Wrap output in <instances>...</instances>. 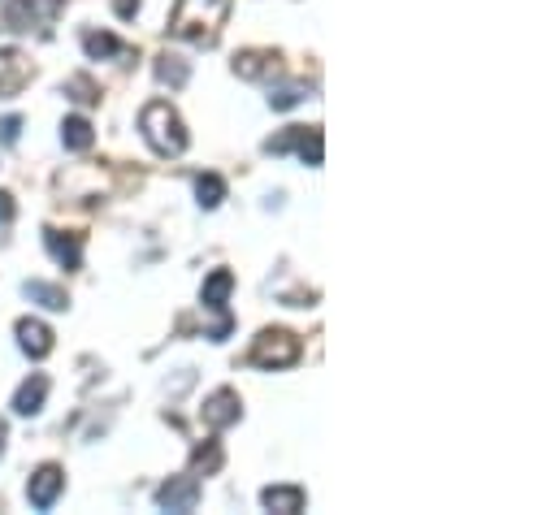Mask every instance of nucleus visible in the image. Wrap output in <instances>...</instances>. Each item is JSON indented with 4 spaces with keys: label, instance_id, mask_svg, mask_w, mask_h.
<instances>
[{
    "label": "nucleus",
    "instance_id": "obj_1",
    "mask_svg": "<svg viewBox=\"0 0 559 515\" xmlns=\"http://www.w3.org/2000/svg\"><path fill=\"white\" fill-rule=\"evenodd\" d=\"M226 18H230V0H178L174 18H169V35L195 48H213Z\"/></svg>",
    "mask_w": 559,
    "mask_h": 515
},
{
    "label": "nucleus",
    "instance_id": "obj_2",
    "mask_svg": "<svg viewBox=\"0 0 559 515\" xmlns=\"http://www.w3.org/2000/svg\"><path fill=\"white\" fill-rule=\"evenodd\" d=\"M139 130H143V139H148V148L156 156H182V152H187V126H182V117H178L174 104H165V100L143 104Z\"/></svg>",
    "mask_w": 559,
    "mask_h": 515
},
{
    "label": "nucleus",
    "instance_id": "obj_3",
    "mask_svg": "<svg viewBox=\"0 0 559 515\" xmlns=\"http://www.w3.org/2000/svg\"><path fill=\"white\" fill-rule=\"evenodd\" d=\"M299 338L291 334V329H260L252 351H247V364L256 368H269V373H278V368H291L299 364Z\"/></svg>",
    "mask_w": 559,
    "mask_h": 515
},
{
    "label": "nucleus",
    "instance_id": "obj_4",
    "mask_svg": "<svg viewBox=\"0 0 559 515\" xmlns=\"http://www.w3.org/2000/svg\"><path fill=\"white\" fill-rule=\"evenodd\" d=\"M65 0H9L5 5V26L18 35H48L52 22L61 18Z\"/></svg>",
    "mask_w": 559,
    "mask_h": 515
},
{
    "label": "nucleus",
    "instance_id": "obj_5",
    "mask_svg": "<svg viewBox=\"0 0 559 515\" xmlns=\"http://www.w3.org/2000/svg\"><path fill=\"white\" fill-rule=\"evenodd\" d=\"M299 148V161H304L308 169H317L325 161V135H321V126H291L282 139H269L265 143V152L273 156H282V152H291Z\"/></svg>",
    "mask_w": 559,
    "mask_h": 515
},
{
    "label": "nucleus",
    "instance_id": "obj_6",
    "mask_svg": "<svg viewBox=\"0 0 559 515\" xmlns=\"http://www.w3.org/2000/svg\"><path fill=\"white\" fill-rule=\"evenodd\" d=\"M230 290H234V273H230V269H217V273L204 282V290H200V303H204L208 312H217V325L208 329V338H213V342L230 338V329H234L230 312H226V299H230Z\"/></svg>",
    "mask_w": 559,
    "mask_h": 515
},
{
    "label": "nucleus",
    "instance_id": "obj_7",
    "mask_svg": "<svg viewBox=\"0 0 559 515\" xmlns=\"http://www.w3.org/2000/svg\"><path fill=\"white\" fill-rule=\"evenodd\" d=\"M200 416H204V425L213 429V433H221V429H230V425H239V416H243V399H239V390H213L204 399V407H200Z\"/></svg>",
    "mask_w": 559,
    "mask_h": 515
},
{
    "label": "nucleus",
    "instance_id": "obj_8",
    "mask_svg": "<svg viewBox=\"0 0 559 515\" xmlns=\"http://www.w3.org/2000/svg\"><path fill=\"white\" fill-rule=\"evenodd\" d=\"M156 507L161 511H195L200 507V477H169L161 490H156Z\"/></svg>",
    "mask_w": 559,
    "mask_h": 515
},
{
    "label": "nucleus",
    "instance_id": "obj_9",
    "mask_svg": "<svg viewBox=\"0 0 559 515\" xmlns=\"http://www.w3.org/2000/svg\"><path fill=\"white\" fill-rule=\"evenodd\" d=\"M61 490H65V472L57 468V464H44L31 477V485H26V498H31V507L35 511H48L52 503L61 498Z\"/></svg>",
    "mask_w": 559,
    "mask_h": 515
},
{
    "label": "nucleus",
    "instance_id": "obj_10",
    "mask_svg": "<svg viewBox=\"0 0 559 515\" xmlns=\"http://www.w3.org/2000/svg\"><path fill=\"white\" fill-rule=\"evenodd\" d=\"M44 243H48V252L52 260L61 264L65 273H74V269H83V234H65V230H44Z\"/></svg>",
    "mask_w": 559,
    "mask_h": 515
},
{
    "label": "nucleus",
    "instance_id": "obj_11",
    "mask_svg": "<svg viewBox=\"0 0 559 515\" xmlns=\"http://www.w3.org/2000/svg\"><path fill=\"white\" fill-rule=\"evenodd\" d=\"M282 65H278V52H269V48H247L234 57V74L247 78V83H260V78H273Z\"/></svg>",
    "mask_w": 559,
    "mask_h": 515
},
{
    "label": "nucleus",
    "instance_id": "obj_12",
    "mask_svg": "<svg viewBox=\"0 0 559 515\" xmlns=\"http://www.w3.org/2000/svg\"><path fill=\"white\" fill-rule=\"evenodd\" d=\"M26 83H31V61H26L22 52L5 48L0 52V96H18Z\"/></svg>",
    "mask_w": 559,
    "mask_h": 515
},
{
    "label": "nucleus",
    "instance_id": "obj_13",
    "mask_svg": "<svg viewBox=\"0 0 559 515\" xmlns=\"http://www.w3.org/2000/svg\"><path fill=\"white\" fill-rule=\"evenodd\" d=\"M44 399H48V377L35 373V377L22 381L18 394H13V412H18V416H39V412H44Z\"/></svg>",
    "mask_w": 559,
    "mask_h": 515
},
{
    "label": "nucleus",
    "instance_id": "obj_14",
    "mask_svg": "<svg viewBox=\"0 0 559 515\" xmlns=\"http://www.w3.org/2000/svg\"><path fill=\"white\" fill-rule=\"evenodd\" d=\"M18 347L31 355V360H44L52 351V329L44 321H31V316H22L18 321Z\"/></svg>",
    "mask_w": 559,
    "mask_h": 515
},
{
    "label": "nucleus",
    "instance_id": "obj_15",
    "mask_svg": "<svg viewBox=\"0 0 559 515\" xmlns=\"http://www.w3.org/2000/svg\"><path fill=\"white\" fill-rule=\"evenodd\" d=\"M83 52L91 61H109V57H126L130 48L109 31H83Z\"/></svg>",
    "mask_w": 559,
    "mask_h": 515
},
{
    "label": "nucleus",
    "instance_id": "obj_16",
    "mask_svg": "<svg viewBox=\"0 0 559 515\" xmlns=\"http://www.w3.org/2000/svg\"><path fill=\"white\" fill-rule=\"evenodd\" d=\"M260 503H265L269 511L295 515V511H304V490H299V485H269V490L260 494Z\"/></svg>",
    "mask_w": 559,
    "mask_h": 515
},
{
    "label": "nucleus",
    "instance_id": "obj_17",
    "mask_svg": "<svg viewBox=\"0 0 559 515\" xmlns=\"http://www.w3.org/2000/svg\"><path fill=\"white\" fill-rule=\"evenodd\" d=\"M26 299L39 303V308H48V312H65L70 308V295H65L61 286H52V282H26Z\"/></svg>",
    "mask_w": 559,
    "mask_h": 515
},
{
    "label": "nucleus",
    "instance_id": "obj_18",
    "mask_svg": "<svg viewBox=\"0 0 559 515\" xmlns=\"http://www.w3.org/2000/svg\"><path fill=\"white\" fill-rule=\"evenodd\" d=\"M61 143L70 152H87L91 143H96V130H91L87 117H65L61 122Z\"/></svg>",
    "mask_w": 559,
    "mask_h": 515
},
{
    "label": "nucleus",
    "instance_id": "obj_19",
    "mask_svg": "<svg viewBox=\"0 0 559 515\" xmlns=\"http://www.w3.org/2000/svg\"><path fill=\"white\" fill-rule=\"evenodd\" d=\"M156 78L161 83H169V87H187V78H191V65L182 61V57H156Z\"/></svg>",
    "mask_w": 559,
    "mask_h": 515
},
{
    "label": "nucleus",
    "instance_id": "obj_20",
    "mask_svg": "<svg viewBox=\"0 0 559 515\" xmlns=\"http://www.w3.org/2000/svg\"><path fill=\"white\" fill-rule=\"evenodd\" d=\"M195 195H200V208H217L221 200H226V182H221L217 174H200L195 178Z\"/></svg>",
    "mask_w": 559,
    "mask_h": 515
},
{
    "label": "nucleus",
    "instance_id": "obj_21",
    "mask_svg": "<svg viewBox=\"0 0 559 515\" xmlns=\"http://www.w3.org/2000/svg\"><path fill=\"white\" fill-rule=\"evenodd\" d=\"M65 96H70V100H78V104H96V100H100V87L91 83L87 74H74L70 83H65Z\"/></svg>",
    "mask_w": 559,
    "mask_h": 515
},
{
    "label": "nucleus",
    "instance_id": "obj_22",
    "mask_svg": "<svg viewBox=\"0 0 559 515\" xmlns=\"http://www.w3.org/2000/svg\"><path fill=\"white\" fill-rule=\"evenodd\" d=\"M191 468H195V472H217V468H221V446H217V442L195 446V451H191Z\"/></svg>",
    "mask_w": 559,
    "mask_h": 515
},
{
    "label": "nucleus",
    "instance_id": "obj_23",
    "mask_svg": "<svg viewBox=\"0 0 559 515\" xmlns=\"http://www.w3.org/2000/svg\"><path fill=\"white\" fill-rule=\"evenodd\" d=\"M299 100H304V87H299V83H286V87H278V91L269 96V109H273V113H286V109H295Z\"/></svg>",
    "mask_w": 559,
    "mask_h": 515
},
{
    "label": "nucleus",
    "instance_id": "obj_24",
    "mask_svg": "<svg viewBox=\"0 0 559 515\" xmlns=\"http://www.w3.org/2000/svg\"><path fill=\"white\" fill-rule=\"evenodd\" d=\"M18 135H22V117H5V122H0V143H5V148H13V143H18Z\"/></svg>",
    "mask_w": 559,
    "mask_h": 515
},
{
    "label": "nucleus",
    "instance_id": "obj_25",
    "mask_svg": "<svg viewBox=\"0 0 559 515\" xmlns=\"http://www.w3.org/2000/svg\"><path fill=\"white\" fill-rule=\"evenodd\" d=\"M13 213H18V208H13V195H9V191H0V226H9Z\"/></svg>",
    "mask_w": 559,
    "mask_h": 515
},
{
    "label": "nucleus",
    "instance_id": "obj_26",
    "mask_svg": "<svg viewBox=\"0 0 559 515\" xmlns=\"http://www.w3.org/2000/svg\"><path fill=\"white\" fill-rule=\"evenodd\" d=\"M113 9H117V18H135V13H139V0H113Z\"/></svg>",
    "mask_w": 559,
    "mask_h": 515
},
{
    "label": "nucleus",
    "instance_id": "obj_27",
    "mask_svg": "<svg viewBox=\"0 0 559 515\" xmlns=\"http://www.w3.org/2000/svg\"><path fill=\"white\" fill-rule=\"evenodd\" d=\"M5 438H9V429H5V425H0V451H5Z\"/></svg>",
    "mask_w": 559,
    "mask_h": 515
}]
</instances>
